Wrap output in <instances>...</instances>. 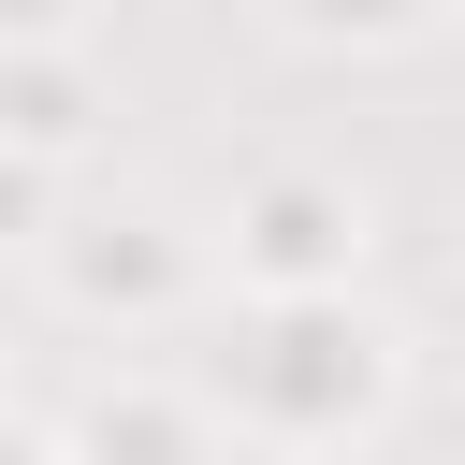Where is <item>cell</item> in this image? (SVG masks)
Segmentation results:
<instances>
[{
  "label": "cell",
  "instance_id": "5b68a950",
  "mask_svg": "<svg viewBox=\"0 0 465 465\" xmlns=\"http://www.w3.org/2000/svg\"><path fill=\"white\" fill-rule=\"evenodd\" d=\"M102 58L87 44H0V160H29V174H73L87 145H102Z\"/></svg>",
  "mask_w": 465,
  "mask_h": 465
},
{
  "label": "cell",
  "instance_id": "ba28073f",
  "mask_svg": "<svg viewBox=\"0 0 465 465\" xmlns=\"http://www.w3.org/2000/svg\"><path fill=\"white\" fill-rule=\"evenodd\" d=\"M0 44H87V0H0Z\"/></svg>",
  "mask_w": 465,
  "mask_h": 465
},
{
  "label": "cell",
  "instance_id": "6da1fadb",
  "mask_svg": "<svg viewBox=\"0 0 465 465\" xmlns=\"http://www.w3.org/2000/svg\"><path fill=\"white\" fill-rule=\"evenodd\" d=\"M189 392L247 450H363L407 407V334L363 291H276V305H232V334L203 349Z\"/></svg>",
  "mask_w": 465,
  "mask_h": 465
},
{
  "label": "cell",
  "instance_id": "7a4b0ae2",
  "mask_svg": "<svg viewBox=\"0 0 465 465\" xmlns=\"http://www.w3.org/2000/svg\"><path fill=\"white\" fill-rule=\"evenodd\" d=\"M29 276H44V305L87 320V334H160V320L203 305V232H189L174 203L116 189V203H58V218L29 232Z\"/></svg>",
  "mask_w": 465,
  "mask_h": 465
},
{
  "label": "cell",
  "instance_id": "9c48e42d",
  "mask_svg": "<svg viewBox=\"0 0 465 465\" xmlns=\"http://www.w3.org/2000/svg\"><path fill=\"white\" fill-rule=\"evenodd\" d=\"M0 465H58V450H44V421H15V407H0Z\"/></svg>",
  "mask_w": 465,
  "mask_h": 465
},
{
  "label": "cell",
  "instance_id": "8992f818",
  "mask_svg": "<svg viewBox=\"0 0 465 465\" xmlns=\"http://www.w3.org/2000/svg\"><path fill=\"white\" fill-rule=\"evenodd\" d=\"M276 29L320 44V58H407V44L450 29V0H276Z\"/></svg>",
  "mask_w": 465,
  "mask_h": 465
},
{
  "label": "cell",
  "instance_id": "3957f363",
  "mask_svg": "<svg viewBox=\"0 0 465 465\" xmlns=\"http://www.w3.org/2000/svg\"><path fill=\"white\" fill-rule=\"evenodd\" d=\"M218 262H232L247 305H276V291H363L378 203H363L349 174H320V160H262V174L232 189V218H218Z\"/></svg>",
  "mask_w": 465,
  "mask_h": 465
},
{
  "label": "cell",
  "instance_id": "52a82bcc",
  "mask_svg": "<svg viewBox=\"0 0 465 465\" xmlns=\"http://www.w3.org/2000/svg\"><path fill=\"white\" fill-rule=\"evenodd\" d=\"M58 218V174H29V160H0V247H29Z\"/></svg>",
  "mask_w": 465,
  "mask_h": 465
},
{
  "label": "cell",
  "instance_id": "277c9868",
  "mask_svg": "<svg viewBox=\"0 0 465 465\" xmlns=\"http://www.w3.org/2000/svg\"><path fill=\"white\" fill-rule=\"evenodd\" d=\"M58 465H218V421L189 378H87L58 421H44Z\"/></svg>",
  "mask_w": 465,
  "mask_h": 465
}]
</instances>
